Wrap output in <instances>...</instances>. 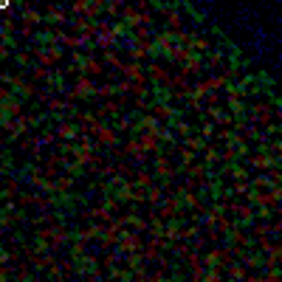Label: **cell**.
<instances>
[{"mask_svg": "<svg viewBox=\"0 0 282 282\" xmlns=\"http://www.w3.org/2000/svg\"><path fill=\"white\" fill-rule=\"evenodd\" d=\"M9 6V0H0V9H6Z\"/></svg>", "mask_w": 282, "mask_h": 282, "instance_id": "6da1fadb", "label": "cell"}]
</instances>
